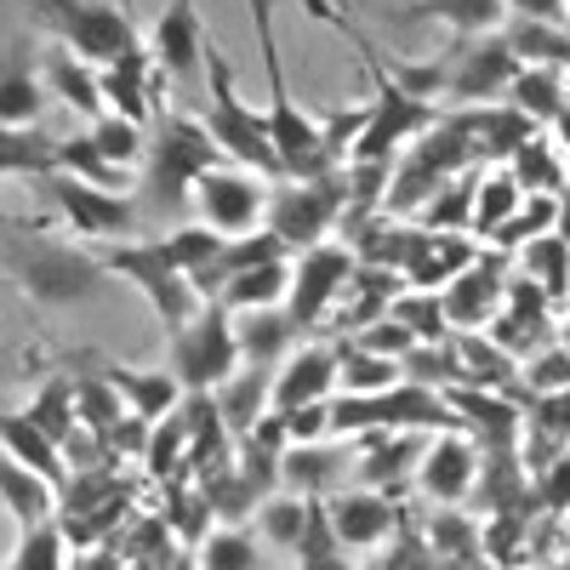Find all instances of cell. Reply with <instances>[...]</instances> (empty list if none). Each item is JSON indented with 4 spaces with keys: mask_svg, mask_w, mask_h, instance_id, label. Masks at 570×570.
<instances>
[{
    "mask_svg": "<svg viewBox=\"0 0 570 570\" xmlns=\"http://www.w3.org/2000/svg\"><path fill=\"white\" fill-rule=\"evenodd\" d=\"M0 263L18 279V292L46 314L86 308L109 285L98 252H80L75 240L46 234V223H23V217H0Z\"/></svg>",
    "mask_w": 570,
    "mask_h": 570,
    "instance_id": "1",
    "label": "cell"
},
{
    "mask_svg": "<svg viewBox=\"0 0 570 570\" xmlns=\"http://www.w3.org/2000/svg\"><path fill=\"white\" fill-rule=\"evenodd\" d=\"M212 166H223V149L200 126V115L195 109H160L149 142H142V183L131 195L137 217L160 223V228H177L183 212H188V195H195V183Z\"/></svg>",
    "mask_w": 570,
    "mask_h": 570,
    "instance_id": "2",
    "label": "cell"
},
{
    "mask_svg": "<svg viewBox=\"0 0 570 570\" xmlns=\"http://www.w3.org/2000/svg\"><path fill=\"white\" fill-rule=\"evenodd\" d=\"M252 12V35H257V52H263V75H268V142L279 155L285 177H325V149H320V120L292 98V80H285V52H279V35H274V0H246Z\"/></svg>",
    "mask_w": 570,
    "mask_h": 570,
    "instance_id": "3",
    "label": "cell"
},
{
    "mask_svg": "<svg viewBox=\"0 0 570 570\" xmlns=\"http://www.w3.org/2000/svg\"><path fill=\"white\" fill-rule=\"evenodd\" d=\"M200 75H206V109H200V126L212 131V142L223 149L228 166H246L257 177H285L279 171V155L268 142V120L240 98V80H234L223 46L206 35V52H200Z\"/></svg>",
    "mask_w": 570,
    "mask_h": 570,
    "instance_id": "4",
    "label": "cell"
},
{
    "mask_svg": "<svg viewBox=\"0 0 570 570\" xmlns=\"http://www.w3.org/2000/svg\"><path fill=\"white\" fill-rule=\"evenodd\" d=\"M29 18L86 69H109L142 46L137 23L126 18V7H115V0H29Z\"/></svg>",
    "mask_w": 570,
    "mask_h": 570,
    "instance_id": "5",
    "label": "cell"
},
{
    "mask_svg": "<svg viewBox=\"0 0 570 570\" xmlns=\"http://www.w3.org/2000/svg\"><path fill=\"white\" fill-rule=\"evenodd\" d=\"M348 212V177L325 171V177H279V188L263 206V228L279 234L285 252H308L320 246L331 228Z\"/></svg>",
    "mask_w": 570,
    "mask_h": 570,
    "instance_id": "6",
    "label": "cell"
},
{
    "mask_svg": "<svg viewBox=\"0 0 570 570\" xmlns=\"http://www.w3.org/2000/svg\"><path fill=\"white\" fill-rule=\"evenodd\" d=\"M98 263H104V274H120L126 285H137V297L155 308V320H160L166 337H177V331L206 308V303L195 297V285H188V279L160 257L155 234H137V240H126V246H104Z\"/></svg>",
    "mask_w": 570,
    "mask_h": 570,
    "instance_id": "7",
    "label": "cell"
},
{
    "mask_svg": "<svg viewBox=\"0 0 570 570\" xmlns=\"http://www.w3.org/2000/svg\"><path fill=\"white\" fill-rule=\"evenodd\" d=\"M35 195L58 212V223L80 240H104V246H126L142 234V217L131 206V195H109V188H91V183H75V177H40Z\"/></svg>",
    "mask_w": 570,
    "mask_h": 570,
    "instance_id": "8",
    "label": "cell"
},
{
    "mask_svg": "<svg viewBox=\"0 0 570 570\" xmlns=\"http://www.w3.org/2000/svg\"><path fill=\"white\" fill-rule=\"evenodd\" d=\"M171 343V383L183 394H217L234 371H240V348H234V320L206 303L195 320H188Z\"/></svg>",
    "mask_w": 570,
    "mask_h": 570,
    "instance_id": "9",
    "label": "cell"
},
{
    "mask_svg": "<svg viewBox=\"0 0 570 570\" xmlns=\"http://www.w3.org/2000/svg\"><path fill=\"white\" fill-rule=\"evenodd\" d=\"M434 69H440V98H456V109H491V104H502V91L519 75V63L502 46V35L456 40L445 58H434Z\"/></svg>",
    "mask_w": 570,
    "mask_h": 570,
    "instance_id": "10",
    "label": "cell"
},
{
    "mask_svg": "<svg viewBox=\"0 0 570 570\" xmlns=\"http://www.w3.org/2000/svg\"><path fill=\"white\" fill-rule=\"evenodd\" d=\"M354 274V252L343 240H320L308 252H297L292 263V285H285V320H292L297 337H308V331L337 308L343 285Z\"/></svg>",
    "mask_w": 570,
    "mask_h": 570,
    "instance_id": "11",
    "label": "cell"
},
{
    "mask_svg": "<svg viewBox=\"0 0 570 570\" xmlns=\"http://www.w3.org/2000/svg\"><path fill=\"white\" fill-rule=\"evenodd\" d=\"M188 206L200 212V228H212L217 240H240V234H252L263 223V177L246 171V166H212L200 183H195V195H188Z\"/></svg>",
    "mask_w": 570,
    "mask_h": 570,
    "instance_id": "12",
    "label": "cell"
},
{
    "mask_svg": "<svg viewBox=\"0 0 570 570\" xmlns=\"http://www.w3.org/2000/svg\"><path fill=\"white\" fill-rule=\"evenodd\" d=\"M337 360H343V348L325 343V337L297 343L292 354L274 365V376H268V411L292 416L303 405H325L331 389H337Z\"/></svg>",
    "mask_w": 570,
    "mask_h": 570,
    "instance_id": "13",
    "label": "cell"
},
{
    "mask_svg": "<svg viewBox=\"0 0 570 570\" xmlns=\"http://www.w3.org/2000/svg\"><path fill=\"white\" fill-rule=\"evenodd\" d=\"M405 525V513L394 508V497H376V491H337L325 502V531L343 553H376L389 548Z\"/></svg>",
    "mask_w": 570,
    "mask_h": 570,
    "instance_id": "14",
    "label": "cell"
},
{
    "mask_svg": "<svg viewBox=\"0 0 570 570\" xmlns=\"http://www.w3.org/2000/svg\"><path fill=\"white\" fill-rule=\"evenodd\" d=\"M142 52H149L160 80H177V86L195 80L200 75V52H206V23H200L195 0H166L149 40H142Z\"/></svg>",
    "mask_w": 570,
    "mask_h": 570,
    "instance_id": "15",
    "label": "cell"
},
{
    "mask_svg": "<svg viewBox=\"0 0 570 570\" xmlns=\"http://www.w3.org/2000/svg\"><path fill=\"white\" fill-rule=\"evenodd\" d=\"M473 480H480V440H468L462 428H445L422 445V462H416V485L428 502L440 508H462Z\"/></svg>",
    "mask_w": 570,
    "mask_h": 570,
    "instance_id": "16",
    "label": "cell"
},
{
    "mask_svg": "<svg viewBox=\"0 0 570 570\" xmlns=\"http://www.w3.org/2000/svg\"><path fill=\"white\" fill-rule=\"evenodd\" d=\"M502 285H508V257L502 252H480L445 292H440V308H445V325L451 337L456 331H485L502 308Z\"/></svg>",
    "mask_w": 570,
    "mask_h": 570,
    "instance_id": "17",
    "label": "cell"
},
{
    "mask_svg": "<svg viewBox=\"0 0 570 570\" xmlns=\"http://www.w3.org/2000/svg\"><path fill=\"white\" fill-rule=\"evenodd\" d=\"M354 440H308V445H285L279 451V485L285 497H337V485L354 473Z\"/></svg>",
    "mask_w": 570,
    "mask_h": 570,
    "instance_id": "18",
    "label": "cell"
},
{
    "mask_svg": "<svg viewBox=\"0 0 570 570\" xmlns=\"http://www.w3.org/2000/svg\"><path fill=\"white\" fill-rule=\"evenodd\" d=\"M98 98H104V115H120V120H131V126H149L166 104H160V75H155V63H149V52H137L131 58H120V63H109V69H98Z\"/></svg>",
    "mask_w": 570,
    "mask_h": 570,
    "instance_id": "19",
    "label": "cell"
},
{
    "mask_svg": "<svg viewBox=\"0 0 570 570\" xmlns=\"http://www.w3.org/2000/svg\"><path fill=\"white\" fill-rule=\"evenodd\" d=\"M502 18H508L502 0H405V7H389V23H440L456 40L497 35Z\"/></svg>",
    "mask_w": 570,
    "mask_h": 570,
    "instance_id": "20",
    "label": "cell"
},
{
    "mask_svg": "<svg viewBox=\"0 0 570 570\" xmlns=\"http://www.w3.org/2000/svg\"><path fill=\"white\" fill-rule=\"evenodd\" d=\"M0 456H12L18 468H29L35 480H46L58 497L69 491V468H63V451L40 434V428L23 416V411H12V405H0Z\"/></svg>",
    "mask_w": 570,
    "mask_h": 570,
    "instance_id": "21",
    "label": "cell"
},
{
    "mask_svg": "<svg viewBox=\"0 0 570 570\" xmlns=\"http://www.w3.org/2000/svg\"><path fill=\"white\" fill-rule=\"evenodd\" d=\"M104 383L120 394V405L137 416V422H166L183 400V389L171 383V371H137V365H120V360H104Z\"/></svg>",
    "mask_w": 570,
    "mask_h": 570,
    "instance_id": "22",
    "label": "cell"
},
{
    "mask_svg": "<svg viewBox=\"0 0 570 570\" xmlns=\"http://www.w3.org/2000/svg\"><path fill=\"white\" fill-rule=\"evenodd\" d=\"M411 456H422L416 434H365V445L354 451V480L360 491L394 497L411 480Z\"/></svg>",
    "mask_w": 570,
    "mask_h": 570,
    "instance_id": "23",
    "label": "cell"
},
{
    "mask_svg": "<svg viewBox=\"0 0 570 570\" xmlns=\"http://www.w3.org/2000/svg\"><path fill=\"white\" fill-rule=\"evenodd\" d=\"M234 320V348H240V365L274 371L285 354L297 348V331L285 320V308H257V314H228Z\"/></svg>",
    "mask_w": 570,
    "mask_h": 570,
    "instance_id": "24",
    "label": "cell"
},
{
    "mask_svg": "<svg viewBox=\"0 0 570 570\" xmlns=\"http://www.w3.org/2000/svg\"><path fill=\"white\" fill-rule=\"evenodd\" d=\"M40 109H46V86L29 58V40H18L7 63H0V126H35Z\"/></svg>",
    "mask_w": 570,
    "mask_h": 570,
    "instance_id": "25",
    "label": "cell"
},
{
    "mask_svg": "<svg viewBox=\"0 0 570 570\" xmlns=\"http://www.w3.org/2000/svg\"><path fill=\"white\" fill-rule=\"evenodd\" d=\"M285 285H292V257H279V263H257V268H240L234 279H223L217 308H223V314L285 308Z\"/></svg>",
    "mask_w": 570,
    "mask_h": 570,
    "instance_id": "26",
    "label": "cell"
},
{
    "mask_svg": "<svg viewBox=\"0 0 570 570\" xmlns=\"http://www.w3.org/2000/svg\"><path fill=\"white\" fill-rule=\"evenodd\" d=\"M268 376H274V371L240 365V371H234L228 383L212 394V405H217V416H223V428H228V440H246L252 428L263 422V411H268Z\"/></svg>",
    "mask_w": 570,
    "mask_h": 570,
    "instance_id": "27",
    "label": "cell"
},
{
    "mask_svg": "<svg viewBox=\"0 0 570 570\" xmlns=\"http://www.w3.org/2000/svg\"><path fill=\"white\" fill-rule=\"evenodd\" d=\"M502 104H508L513 115H525V120L542 131L548 120L559 126V115L570 109V86H564L559 69H519L513 86L502 91Z\"/></svg>",
    "mask_w": 570,
    "mask_h": 570,
    "instance_id": "28",
    "label": "cell"
},
{
    "mask_svg": "<svg viewBox=\"0 0 570 570\" xmlns=\"http://www.w3.org/2000/svg\"><path fill=\"white\" fill-rule=\"evenodd\" d=\"M0 177H58V137H46L40 126H0Z\"/></svg>",
    "mask_w": 570,
    "mask_h": 570,
    "instance_id": "29",
    "label": "cell"
},
{
    "mask_svg": "<svg viewBox=\"0 0 570 570\" xmlns=\"http://www.w3.org/2000/svg\"><path fill=\"white\" fill-rule=\"evenodd\" d=\"M40 86H46V91H58V98H63L75 115H91V120L104 115L98 69H86L80 58H69L63 46H46V58H40Z\"/></svg>",
    "mask_w": 570,
    "mask_h": 570,
    "instance_id": "30",
    "label": "cell"
},
{
    "mask_svg": "<svg viewBox=\"0 0 570 570\" xmlns=\"http://www.w3.org/2000/svg\"><path fill=\"white\" fill-rule=\"evenodd\" d=\"M0 508L18 519V531H29V525L58 519V491L46 480H35L29 468H18L12 456H0Z\"/></svg>",
    "mask_w": 570,
    "mask_h": 570,
    "instance_id": "31",
    "label": "cell"
},
{
    "mask_svg": "<svg viewBox=\"0 0 570 570\" xmlns=\"http://www.w3.org/2000/svg\"><path fill=\"white\" fill-rule=\"evenodd\" d=\"M502 46L513 52L519 69H570V29H553V23H531V18H513L502 29Z\"/></svg>",
    "mask_w": 570,
    "mask_h": 570,
    "instance_id": "32",
    "label": "cell"
},
{
    "mask_svg": "<svg viewBox=\"0 0 570 570\" xmlns=\"http://www.w3.org/2000/svg\"><path fill=\"white\" fill-rule=\"evenodd\" d=\"M525 206V195H519V183L508 177V166H485L480 171V188H473V217H468V234L473 240H491V234Z\"/></svg>",
    "mask_w": 570,
    "mask_h": 570,
    "instance_id": "33",
    "label": "cell"
},
{
    "mask_svg": "<svg viewBox=\"0 0 570 570\" xmlns=\"http://www.w3.org/2000/svg\"><path fill=\"white\" fill-rule=\"evenodd\" d=\"M195 570H263V542L246 525H212L195 548Z\"/></svg>",
    "mask_w": 570,
    "mask_h": 570,
    "instance_id": "34",
    "label": "cell"
},
{
    "mask_svg": "<svg viewBox=\"0 0 570 570\" xmlns=\"http://www.w3.org/2000/svg\"><path fill=\"white\" fill-rule=\"evenodd\" d=\"M23 416H29V422L40 428V434L63 451V440L80 428V422H75V376H63V371H58V376H46L40 394L23 405Z\"/></svg>",
    "mask_w": 570,
    "mask_h": 570,
    "instance_id": "35",
    "label": "cell"
},
{
    "mask_svg": "<svg viewBox=\"0 0 570 570\" xmlns=\"http://www.w3.org/2000/svg\"><path fill=\"white\" fill-rule=\"evenodd\" d=\"M502 166H508V177L519 183V195H559V188H564V166H559V155L548 149L542 131L519 142Z\"/></svg>",
    "mask_w": 570,
    "mask_h": 570,
    "instance_id": "36",
    "label": "cell"
},
{
    "mask_svg": "<svg viewBox=\"0 0 570 570\" xmlns=\"http://www.w3.org/2000/svg\"><path fill=\"white\" fill-rule=\"evenodd\" d=\"M480 171L485 166H473V171H462V177H451L434 200H428L422 212H416V228H428V234H468V217H473V188H480Z\"/></svg>",
    "mask_w": 570,
    "mask_h": 570,
    "instance_id": "37",
    "label": "cell"
},
{
    "mask_svg": "<svg viewBox=\"0 0 570 570\" xmlns=\"http://www.w3.org/2000/svg\"><path fill=\"white\" fill-rule=\"evenodd\" d=\"M519 268H525V279H531V285H542L548 303H559V297L570 292V246L559 240L553 228L519 246Z\"/></svg>",
    "mask_w": 570,
    "mask_h": 570,
    "instance_id": "38",
    "label": "cell"
},
{
    "mask_svg": "<svg viewBox=\"0 0 570 570\" xmlns=\"http://www.w3.org/2000/svg\"><path fill=\"white\" fill-rule=\"evenodd\" d=\"M416 537L434 548V553H445V559H456V564H480V525L462 513V508H440V513H428L422 525H416Z\"/></svg>",
    "mask_w": 570,
    "mask_h": 570,
    "instance_id": "39",
    "label": "cell"
},
{
    "mask_svg": "<svg viewBox=\"0 0 570 570\" xmlns=\"http://www.w3.org/2000/svg\"><path fill=\"white\" fill-rule=\"evenodd\" d=\"M160 525L171 531V542H183V548H200V537L217 525V513H212V502H206V491H200V485H177V480H171Z\"/></svg>",
    "mask_w": 570,
    "mask_h": 570,
    "instance_id": "40",
    "label": "cell"
},
{
    "mask_svg": "<svg viewBox=\"0 0 570 570\" xmlns=\"http://www.w3.org/2000/svg\"><path fill=\"white\" fill-rule=\"evenodd\" d=\"M155 246H160V257H166L183 279H195L200 268H212V257L223 252V240H217L212 228H200V223H177V228L155 234Z\"/></svg>",
    "mask_w": 570,
    "mask_h": 570,
    "instance_id": "41",
    "label": "cell"
},
{
    "mask_svg": "<svg viewBox=\"0 0 570 570\" xmlns=\"http://www.w3.org/2000/svg\"><path fill=\"white\" fill-rule=\"evenodd\" d=\"M303 525H308V502L279 491V497H268V502L257 508V519H252V537H257L263 548H285V553H297Z\"/></svg>",
    "mask_w": 570,
    "mask_h": 570,
    "instance_id": "42",
    "label": "cell"
},
{
    "mask_svg": "<svg viewBox=\"0 0 570 570\" xmlns=\"http://www.w3.org/2000/svg\"><path fill=\"white\" fill-rule=\"evenodd\" d=\"M58 171L75 183H91V188H109V195H126L131 188V171H115L86 137H58Z\"/></svg>",
    "mask_w": 570,
    "mask_h": 570,
    "instance_id": "43",
    "label": "cell"
},
{
    "mask_svg": "<svg viewBox=\"0 0 570 570\" xmlns=\"http://www.w3.org/2000/svg\"><path fill=\"white\" fill-rule=\"evenodd\" d=\"M337 348H343V360H337V383L348 389V400H365V394H389V389H400V383H405L394 360L360 354L354 343H337Z\"/></svg>",
    "mask_w": 570,
    "mask_h": 570,
    "instance_id": "44",
    "label": "cell"
},
{
    "mask_svg": "<svg viewBox=\"0 0 570 570\" xmlns=\"http://www.w3.org/2000/svg\"><path fill=\"white\" fill-rule=\"evenodd\" d=\"M86 142H91V149H98L115 171H137L149 131L131 126V120H120V115H98V120H91V131H86Z\"/></svg>",
    "mask_w": 570,
    "mask_h": 570,
    "instance_id": "45",
    "label": "cell"
},
{
    "mask_svg": "<svg viewBox=\"0 0 570 570\" xmlns=\"http://www.w3.org/2000/svg\"><path fill=\"white\" fill-rule=\"evenodd\" d=\"M389 320H400L411 331V343H451V325L440 308V292H400Z\"/></svg>",
    "mask_w": 570,
    "mask_h": 570,
    "instance_id": "46",
    "label": "cell"
},
{
    "mask_svg": "<svg viewBox=\"0 0 570 570\" xmlns=\"http://www.w3.org/2000/svg\"><path fill=\"white\" fill-rule=\"evenodd\" d=\"M69 537L58 519H46V525H29L18 531V553H12V570H69Z\"/></svg>",
    "mask_w": 570,
    "mask_h": 570,
    "instance_id": "47",
    "label": "cell"
},
{
    "mask_svg": "<svg viewBox=\"0 0 570 570\" xmlns=\"http://www.w3.org/2000/svg\"><path fill=\"white\" fill-rule=\"evenodd\" d=\"M120 416H126V405H120V394L104 383V371H98V376H80V383H75V422L91 428V440L104 445V434H109Z\"/></svg>",
    "mask_w": 570,
    "mask_h": 570,
    "instance_id": "48",
    "label": "cell"
},
{
    "mask_svg": "<svg viewBox=\"0 0 570 570\" xmlns=\"http://www.w3.org/2000/svg\"><path fill=\"white\" fill-rule=\"evenodd\" d=\"M376 570H480V564H456V559H445V553H434L422 537H416V525L405 519L400 525V537H394V548L376 559Z\"/></svg>",
    "mask_w": 570,
    "mask_h": 570,
    "instance_id": "49",
    "label": "cell"
},
{
    "mask_svg": "<svg viewBox=\"0 0 570 570\" xmlns=\"http://www.w3.org/2000/svg\"><path fill=\"white\" fill-rule=\"evenodd\" d=\"M183 451H188V440H183V416L171 411L166 422H155L149 428V445H142V456H149V480H177V468H183Z\"/></svg>",
    "mask_w": 570,
    "mask_h": 570,
    "instance_id": "50",
    "label": "cell"
},
{
    "mask_svg": "<svg viewBox=\"0 0 570 570\" xmlns=\"http://www.w3.org/2000/svg\"><path fill=\"white\" fill-rule=\"evenodd\" d=\"M519 376H525L531 394H570V354L559 343H542L525 365H519Z\"/></svg>",
    "mask_w": 570,
    "mask_h": 570,
    "instance_id": "51",
    "label": "cell"
},
{
    "mask_svg": "<svg viewBox=\"0 0 570 570\" xmlns=\"http://www.w3.org/2000/svg\"><path fill=\"white\" fill-rule=\"evenodd\" d=\"M348 343H354L360 354H376V360H394V365H400V360H405V354L416 348V343H411V331H405L400 320H389V314H383V320H371L365 331H354Z\"/></svg>",
    "mask_w": 570,
    "mask_h": 570,
    "instance_id": "52",
    "label": "cell"
},
{
    "mask_svg": "<svg viewBox=\"0 0 570 570\" xmlns=\"http://www.w3.org/2000/svg\"><path fill=\"white\" fill-rule=\"evenodd\" d=\"M531 502L548 513V525L570 508V456H559V462H548L542 473H537V491H531Z\"/></svg>",
    "mask_w": 570,
    "mask_h": 570,
    "instance_id": "53",
    "label": "cell"
},
{
    "mask_svg": "<svg viewBox=\"0 0 570 570\" xmlns=\"http://www.w3.org/2000/svg\"><path fill=\"white\" fill-rule=\"evenodd\" d=\"M285 440H292V445L331 440V400H325V405H303V411L285 416Z\"/></svg>",
    "mask_w": 570,
    "mask_h": 570,
    "instance_id": "54",
    "label": "cell"
},
{
    "mask_svg": "<svg viewBox=\"0 0 570 570\" xmlns=\"http://www.w3.org/2000/svg\"><path fill=\"white\" fill-rule=\"evenodd\" d=\"M513 18H531V23H553V29H570V7L564 0H502Z\"/></svg>",
    "mask_w": 570,
    "mask_h": 570,
    "instance_id": "55",
    "label": "cell"
},
{
    "mask_svg": "<svg viewBox=\"0 0 570 570\" xmlns=\"http://www.w3.org/2000/svg\"><path fill=\"white\" fill-rule=\"evenodd\" d=\"M160 570H195V559H183V553H177V559H171V564H160Z\"/></svg>",
    "mask_w": 570,
    "mask_h": 570,
    "instance_id": "56",
    "label": "cell"
},
{
    "mask_svg": "<svg viewBox=\"0 0 570 570\" xmlns=\"http://www.w3.org/2000/svg\"><path fill=\"white\" fill-rule=\"evenodd\" d=\"M564 7H570V0H564Z\"/></svg>",
    "mask_w": 570,
    "mask_h": 570,
    "instance_id": "57",
    "label": "cell"
},
{
    "mask_svg": "<svg viewBox=\"0 0 570 570\" xmlns=\"http://www.w3.org/2000/svg\"><path fill=\"white\" fill-rule=\"evenodd\" d=\"M7 570H12V564H7Z\"/></svg>",
    "mask_w": 570,
    "mask_h": 570,
    "instance_id": "58",
    "label": "cell"
}]
</instances>
